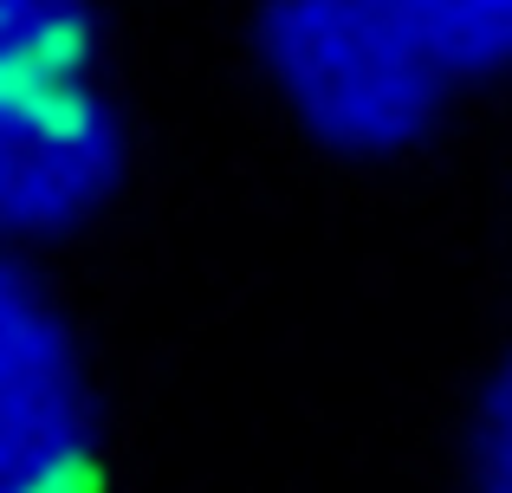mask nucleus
Segmentation results:
<instances>
[{
  "label": "nucleus",
  "mask_w": 512,
  "mask_h": 493,
  "mask_svg": "<svg viewBox=\"0 0 512 493\" xmlns=\"http://www.w3.org/2000/svg\"><path fill=\"white\" fill-rule=\"evenodd\" d=\"M124 117L78 0H0V241H59L111 202Z\"/></svg>",
  "instance_id": "1"
},
{
  "label": "nucleus",
  "mask_w": 512,
  "mask_h": 493,
  "mask_svg": "<svg viewBox=\"0 0 512 493\" xmlns=\"http://www.w3.org/2000/svg\"><path fill=\"white\" fill-rule=\"evenodd\" d=\"M253 52L292 124L344 156H402L448 111L454 78L383 0H266Z\"/></svg>",
  "instance_id": "2"
},
{
  "label": "nucleus",
  "mask_w": 512,
  "mask_h": 493,
  "mask_svg": "<svg viewBox=\"0 0 512 493\" xmlns=\"http://www.w3.org/2000/svg\"><path fill=\"white\" fill-rule=\"evenodd\" d=\"M98 409L72 331L0 253V493H91Z\"/></svg>",
  "instance_id": "3"
},
{
  "label": "nucleus",
  "mask_w": 512,
  "mask_h": 493,
  "mask_svg": "<svg viewBox=\"0 0 512 493\" xmlns=\"http://www.w3.org/2000/svg\"><path fill=\"white\" fill-rule=\"evenodd\" d=\"M383 7L448 78H487L512 65V0H383Z\"/></svg>",
  "instance_id": "4"
},
{
  "label": "nucleus",
  "mask_w": 512,
  "mask_h": 493,
  "mask_svg": "<svg viewBox=\"0 0 512 493\" xmlns=\"http://www.w3.org/2000/svg\"><path fill=\"white\" fill-rule=\"evenodd\" d=\"M467 493H512V357L487 383L467 442Z\"/></svg>",
  "instance_id": "5"
}]
</instances>
